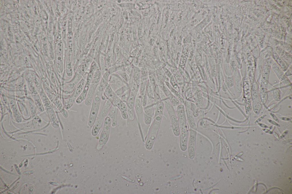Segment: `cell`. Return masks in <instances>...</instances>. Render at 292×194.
<instances>
[{"label": "cell", "mask_w": 292, "mask_h": 194, "mask_svg": "<svg viewBox=\"0 0 292 194\" xmlns=\"http://www.w3.org/2000/svg\"><path fill=\"white\" fill-rule=\"evenodd\" d=\"M97 67L98 66L95 62H93L92 64L83 89L75 101L76 104H80L85 100L92 81L94 73Z\"/></svg>", "instance_id": "cell-9"}, {"label": "cell", "mask_w": 292, "mask_h": 194, "mask_svg": "<svg viewBox=\"0 0 292 194\" xmlns=\"http://www.w3.org/2000/svg\"><path fill=\"white\" fill-rule=\"evenodd\" d=\"M233 77L236 90L240 89L241 78L239 73L236 70L234 72Z\"/></svg>", "instance_id": "cell-35"}, {"label": "cell", "mask_w": 292, "mask_h": 194, "mask_svg": "<svg viewBox=\"0 0 292 194\" xmlns=\"http://www.w3.org/2000/svg\"><path fill=\"white\" fill-rule=\"evenodd\" d=\"M89 65L86 62L81 64L76 69L72 79L65 83L67 84L64 93V97L66 99L74 91L77 85L87 71Z\"/></svg>", "instance_id": "cell-3"}, {"label": "cell", "mask_w": 292, "mask_h": 194, "mask_svg": "<svg viewBox=\"0 0 292 194\" xmlns=\"http://www.w3.org/2000/svg\"><path fill=\"white\" fill-rule=\"evenodd\" d=\"M114 92L115 95L121 99L124 93L122 87L117 90Z\"/></svg>", "instance_id": "cell-40"}, {"label": "cell", "mask_w": 292, "mask_h": 194, "mask_svg": "<svg viewBox=\"0 0 292 194\" xmlns=\"http://www.w3.org/2000/svg\"><path fill=\"white\" fill-rule=\"evenodd\" d=\"M147 81L141 82L139 92L141 96V101L143 107H145L147 103Z\"/></svg>", "instance_id": "cell-17"}, {"label": "cell", "mask_w": 292, "mask_h": 194, "mask_svg": "<svg viewBox=\"0 0 292 194\" xmlns=\"http://www.w3.org/2000/svg\"><path fill=\"white\" fill-rule=\"evenodd\" d=\"M160 90V88L158 85L156 84L154 88V97L153 102V107L155 108L156 105L161 101Z\"/></svg>", "instance_id": "cell-29"}, {"label": "cell", "mask_w": 292, "mask_h": 194, "mask_svg": "<svg viewBox=\"0 0 292 194\" xmlns=\"http://www.w3.org/2000/svg\"><path fill=\"white\" fill-rule=\"evenodd\" d=\"M271 67L278 79L284 85L287 86L291 85L290 81L285 75L284 72L277 63L273 62Z\"/></svg>", "instance_id": "cell-14"}, {"label": "cell", "mask_w": 292, "mask_h": 194, "mask_svg": "<svg viewBox=\"0 0 292 194\" xmlns=\"http://www.w3.org/2000/svg\"><path fill=\"white\" fill-rule=\"evenodd\" d=\"M141 78V71L139 69H135L133 70L132 84L140 85Z\"/></svg>", "instance_id": "cell-30"}, {"label": "cell", "mask_w": 292, "mask_h": 194, "mask_svg": "<svg viewBox=\"0 0 292 194\" xmlns=\"http://www.w3.org/2000/svg\"><path fill=\"white\" fill-rule=\"evenodd\" d=\"M272 63L271 60L269 61V59L267 60L264 62L263 67L261 79L268 81Z\"/></svg>", "instance_id": "cell-21"}, {"label": "cell", "mask_w": 292, "mask_h": 194, "mask_svg": "<svg viewBox=\"0 0 292 194\" xmlns=\"http://www.w3.org/2000/svg\"><path fill=\"white\" fill-rule=\"evenodd\" d=\"M103 91V86L99 83L91 104L88 121V125L90 127H93L98 116Z\"/></svg>", "instance_id": "cell-4"}, {"label": "cell", "mask_w": 292, "mask_h": 194, "mask_svg": "<svg viewBox=\"0 0 292 194\" xmlns=\"http://www.w3.org/2000/svg\"><path fill=\"white\" fill-rule=\"evenodd\" d=\"M272 94L273 98L275 101H279L280 100V92L278 89H274L272 91Z\"/></svg>", "instance_id": "cell-38"}, {"label": "cell", "mask_w": 292, "mask_h": 194, "mask_svg": "<svg viewBox=\"0 0 292 194\" xmlns=\"http://www.w3.org/2000/svg\"><path fill=\"white\" fill-rule=\"evenodd\" d=\"M194 98L198 113L199 119L202 122L204 119L205 117V110L204 104L203 103L202 94L200 90L194 94Z\"/></svg>", "instance_id": "cell-11"}, {"label": "cell", "mask_w": 292, "mask_h": 194, "mask_svg": "<svg viewBox=\"0 0 292 194\" xmlns=\"http://www.w3.org/2000/svg\"><path fill=\"white\" fill-rule=\"evenodd\" d=\"M40 95L41 100L47 113L54 111L49 99L44 93L41 91Z\"/></svg>", "instance_id": "cell-22"}, {"label": "cell", "mask_w": 292, "mask_h": 194, "mask_svg": "<svg viewBox=\"0 0 292 194\" xmlns=\"http://www.w3.org/2000/svg\"><path fill=\"white\" fill-rule=\"evenodd\" d=\"M111 74L108 70L103 75L100 82V83L103 86L107 83H108L109 77Z\"/></svg>", "instance_id": "cell-37"}, {"label": "cell", "mask_w": 292, "mask_h": 194, "mask_svg": "<svg viewBox=\"0 0 292 194\" xmlns=\"http://www.w3.org/2000/svg\"><path fill=\"white\" fill-rule=\"evenodd\" d=\"M102 75L100 69L98 66L94 73L91 83L99 84L102 78Z\"/></svg>", "instance_id": "cell-27"}, {"label": "cell", "mask_w": 292, "mask_h": 194, "mask_svg": "<svg viewBox=\"0 0 292 194\" xmlns=\"http://www.w3.org/2000/svg\"><path fill=\"white\" fill-rule=\"evenodd\" d=\"M234 77L232 75L226 76L225 82L222 86L223 90L226 91L232 87L234 85Z\"/></svg>", "instance_id": "cell-28"}, {"label": "cell", "mask_w": 292, "mask_h": 194, "mask_svg": "<svg viewBox=\"0 0 292 194\" xmlns=\"http://www.w3.org/2000/svg\"><path fill=\"white\" fill-rule=\"evenodd\" d=\"M170 71L177 83L179 84H182L183 81L182 79L177 70L176 69L172 68H171Z\"/></svg>", "instance_id": "cell-33"}, {"label": "cell", "mask_w": 292, "mask_h": 194, "mask_svg": "<svg viewBox=\"0 0 292 194\" xmlns=\"http://www.w3.org/2000/svg\"><path fill=\"white\" fill-rule=\"evenodd\" d=\"M197 129L190 128V134L188 145L189 157L194 158L195 154Z\"/></svg>", "instance_id": "cell-13"}, {"label": "cell", "mask_w": 292, "mask_h": 194, "mask_svg": "<svg viewBox=\"0 0 292 194\" xmlns=\"http://www.w3.org/2000/svg\"><path fill=\"white\" fill-rule=\"evenodd\" d=\"M164 107L163 102L161 101L155 108L153 121L145 144L147 150L151 149L153 146L162 121Z\"/></svg>", "instance_id": "cell-1"}, {"label": "cell", "mask_w": 292, "mask_h": 194, "mask_svg": "<svg viewBox=\"0 0 292 194\" xmlns=\"http://www.w3.org/2000/svg\"><path fill=\"white\" fill-rule=\"evenodd\" d=\"M112 104V101L108 99L97 116L93 126L92 131L93 136H95L98 134Z\"/></svg>", "instance_id": "cell-6"}, {"label": "cell", "mask_w": 292, "mask_h": 194, "mask_svg": "<svg viewBox=\"0 0 292 194\" xmlns=\"http://www.w3.org/2000/svg\"><path fill=\"white\" fill-rule=\"evenodd\" d=\"M104 90L108 98L112 102L115 94L110 85L108 83H107L103 86Z\"/></svg>", "instance_id": "cell-24"}, {"label": "cell", "mask_w": 292, "mask_h": 194, "mask_svg": "<svg viewBox=\"0 0 292 194\" xmlns=\"http://www.w3.org/2000/svg\"><path fill=\"white\" fill-rule=\"evenodd\" d=\"M285 75L287 77L292 75V68L291 67L287 68V70L284 72Z\"/></svg>", "instance_id": "cell-41"}, {"label": "cell", "mask_w": 292, "mask_h": 194, "mask_svg": "<svg viewBox=\"0 0 292 194\" xmlns=\"http://www.w3.org/2000/svg\"><path fill=\"white\" fill-rule=\"evenodd\" d=\"M153 108V103H150L145 107L144 110V122L147 125H149L151 123Z\"/></svg>", "instance_id": "cell-19"}, {"label": "cell", "mask_w": 292, "mask_h": 194, "mask_svg": "<svg viewBox=\"0 0 292 194\" xmlns=\"http://www.w3.org/2000/svg\"><path fill=\"white\" fill-rule=\"evenodd\" d=\"M160 98L161 101L163 102L169 115L173 133L175 136H178L180 135V130L178 119L175 110L170 100L165 94L161 95Z\"/></svg>", "instance_id": "cell-5"}, {"label": "cell", "mask_w": 292, "mask_h": 194, "mask_svg": "<svg viewBox=\"0 0 292 194\" xmlns=\"http://www.w3.org/2000/svg\"><path fill=\"white\" fill-rule=\"evenodd\" d=\"M111 125L110 119L106 116L104 120L102 130L96 146L97 149L100 150L107 142L109 138Z\"/></svg>", "instance_id": "cell-8"}, {"label": "cell", "mask_w": 292, "mask_h": 194, "mask_svg": "<svg viewBox=\"0 0 292 194\" xmlns=\"http://www.w3.org/2000/svg\"><path fill=\"white\" fill-rule=\"evenodd\" d=\"M143 107L139 90L136 96L134 104V109L137 114H140L142 113Z\"/></svg>", "instance_id": "cell-26"}, {"label": "cell", "mask_w": 292, "mask_h": 194, "mask_svg": "<svg viewBox=\"0 0 292 194\" xmlns=\"http://www.w3.org/2000/svg\"><path fill=\"white\" fill-rule=\"evenodd\" d=\"M137 94L133 92L130 88L126 104L127 107L128 118L131 121H133L135 119L134 104Z\"/></svg>", "instance_id": "cell-10"}, {"label": "cell", "mask_w": 292, "mask_h": 194, "mask_svg": "<svg viewBox=\"0 0 292 194\" xmlns=\"http://www.w3.org/2000/svg\"><path fill=\"white\" fill-rule=\"evenodd\" d=\"M158 86L169 99L175 110L176 111L179 104V100L170 91L164 82H160Z\"/></svg>", "instance_id": "cell-12"}, {"label": "cell", "mask_w": 292, "mask_h": 194, "mask_svg": "<svg viewBox=\"0 0 292 194\" xmlns=\"http://www.w3.org/2000/svg\"><path fill=\"white\" fill-rule=\"evenodd\" d=\"M259 96L261 102L265 103L268 97L267 88L260 86Z\"/></svg>", "instance_id": "cell-31"}, {"label": "cell", "mask_w": 292, "mask_h": 194, "mask_svg": "<svg viewBox=\"0 0 292 194\" xmlns=\"http://www.w3.org/2000/svg\"><path fill=\"white\" fill-rule=\"evenodd\" d=\"M99 84L91 83L85 100L84 104L86 106H90L92 101L97 87Z\"/></svg>", "instance_id": "cell-18"}, {"label": "cell", "mask_w": 292, "mask_h": 194, "mask_svg": "<svg viewBox=\"0 0 292 194\" xmlns=\"http://www.w3.org/2000/svg\"><path fill=\"white\" fill-rule=\"evenodd\" d=\"M273 58L278 63V65L281 68L284 72H285L287 69L288 67L279 57L278 55L275 53H273Z\"/></svg>", "instance_id": "cell-32"}, {"label": "cell", "mask_w": 292, "mask_h": 194, "mask_svg": "<svg viewBox=\"0 0 292 194\" xmlns=\"http://www.w3.org/2000/svg\"><path fill=\"white\" fill-rule=\"evenodd\" d=\"M88 71L86 72L78 83L73 92L64 102V106L66 110L70 108L81 93L84 87L88 75Z\"/></svg>", "instance_id": "cell-7"}, {"label": "cell", "mask_w": 292, "mask_h": 194, "mask_svg": "<svg viewBox=\"0 0 292 194\" xmlns=\"http://www.w3.org/2000/svg\"><path fill=\"white\" fill-rule=\"evenodd\" d=\"M108 83L114 92L127 84L119 75L114 74L110 75Z\"/></svg>", "instance_id": "cell-15"}, {"label": "cell", "mask_w": 292, "mask_h": 194, "mask_svg": "<svg viewBox=\"0 0 292 194\" xmlns=\"http://www.w3.org/2000/svg\"><path fill=\"white\" fill-rule=\"evenodd\" d=\"M116 106L119 110L122 117L125 119H128L127 107L126 104L121 100Z\"/></svg>", "instance_id": "cell-23"}, {"label": "cell", "mask_w": 292, "mask_h": 194, "mask_svg": "<svg viewBox=\"0 0 292 194\" xmlns=\"http://www.w3.org/2000/svg\"><path fill=\"white\" fill-rule=\"evenodd\" d=\"M118 108L112 104L109 112L108 116L110 119L111 125L113 127L115 126L117 123Z\"/></svg>", "instance_id": "cell-20"}, {"label": "cell", "mask_w": 292, "mask_h": 194, "mask_svg": "<svg viewBox=\"0 0 292 194\" xmlns=\"http://www.w3.org/2000/svg\"><path fill=\"white\" fill-rule=\"evenodd\" d=\"M184 104L186 119L190 128L197 129L196 125L191 109V102L188 101H185Z\"/></svg>", "instance_id": "cell-16"}, {"label": "cell", "mask_w": 292, "mask_h": 194, "mask_svg": "<svg viewBox=\"0 0 292 194\" xmlns=\"http://www.w3.org/2000/svg\"><path fill=\"white\" fill-rule=\"evenodd\" d=\"M33 96L36 104L38 109L40 112H42L44 110V108L41 101V100L38 94V93H36L35 94V95H33Z\"/></svg>", "instance_id": "cell-34"}, {"label": "cell", "mask_w": 292, "mask_h": 194, "mask_svg": "<svg viewBox=\"0 0 292 194\" xmlns=\"http://www.w3.org/2000/svg\"><path fill=\"white\" fill-rule=\"evenodd\" d=\"M168 78L169 79V82L172 87L177 91L179 92V87L172 74Z\"/></svg>", "instance_id": "cell-36"}, {"label": "cell", "mask_w": 292, "mask_h": 194, "mask_svg": "<svg viewBox=\"0 0 292 194\" xmlns=\"http://www.w3.org/2000/svg\"><path fill=\"white\" fill-rule=\"evenodd\" d=\"M53 102L56 106L63 116L65 118H67L68 116V113L61 101L58 99L55 98L53 100Z\"/></svg>", "instance_id": "cell-25"}, {"label": "cell", "mask_w": 292, "mask_h": 194, "mask_svg": "<svg viewBox=\"0 0 292 194\" xmlns=\"http://www.w3.org/2000/svg\"><path fill=\"white\" fill-rule=\"evenodd\" d=\"M180 130V145L181 150L184 151L187 148L188 131L184 106L179 104L176 110Z\"/></svg>", "instance_id": "cell-2"}, {"label": "cell", "mask_w": 292, "mask_h": 194, "mask_svg": "<svg viewBox=\"0 0 292 194\" xmlns=\"http://www.w3.org/2000/svg\"><path fill=\"white\" fill-rule=\"evenodd\" d=\"M122 176V177L123 178H124L125 179H127V180H128V181H130V182H133L132 181H133V180H132L131 179L127 177H126L124 176Z\"/></svg>", "instance_id": "cell-42"}, {"label": "cell", "mask_w": 292, "mask_h": 194, "mask_svg": "<svg viewBox=\"0 0 292 194\" xmlns=\"http://www.w3.org/2000/svg\"><path fill=\"white\" fill-rule=\"evenodd\" d=\"M191 109L194 117H198V113L197 107L196 104L193 103H191Z\"/></svg>", "instance_id": "cell-39"}]
</instances>
